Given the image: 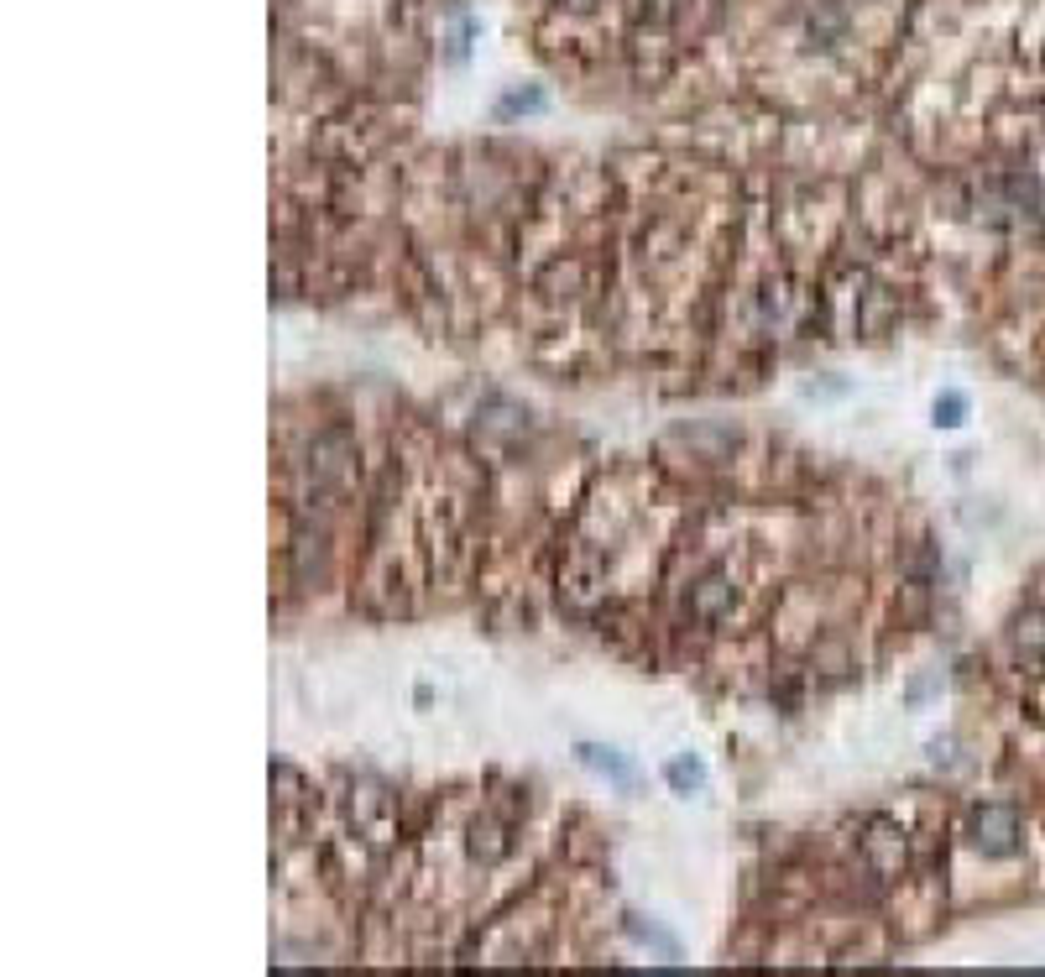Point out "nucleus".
Segmentation results:
<instances>
[{"mask_svg": "<svg viewBox=\"0 0 1045 977\" xmlns=\"http://www.w3.org/2000/svg\"><path fill=\"white\" fill-rule=\"evenodd\" d=\"M962 418H967V398H962V392H941V398H936V424L957 429Z\"/></svg>", "mask_w": 1045, "mask_h": 977, "instance_id": "7", "label": "nucleus"}, {"mask_svg": "<svg viewBox=\"0 0 1045 977\" xmlns=\"http://www.w3.org/2000/svg\"><path fill=\"white\" fill-rule=\"evenodd\" d=\"M727 601H732V586H727L722 575H706L701 591H695V612H701V617H716V612L727 607Z\"/></svg>", "mask_w": 1045, "mask_h": 977, "instance_id": "5", "label": "nucleus"}, {"mask_svg": "<svg viewBox=\"0 0 1045 977\" xmlns=\"http://www.w3.org/2000/svg\"><path fill=\"white\" fill-rule=\"evenodd\" d=\"M627 936H633L638 946H654V951H664L669 962H680V941L669 936V930H659V925H643V915H627Z\"/></svg>", "mask_w": 1045, "mask_h": 977, "instance_id": "4", "label": "nucleus"}, {"mask_svg": "<svg viewBox=\"0 0 1045 977\" xmlns=\"http://www.w3.org/2000/svg\"><path fill=\"white\" fill-rule=\"evenodd\" d=\"M664 779L675 784L680 795H701V789H706V763H701V758H690V753H680V758H669Z\"/></svg>", "mask_w": 1045, "mask_h": 977, "instance_id": "3", "label": "nucleus"}, {"mask_svg": "<svg viewBox=\"0 0 1045 977\" xmlns=\"http://www.w3.org/2000/svg\"><path fill=\"white\" fill-rule=\"evenodd\" d=\"M575 758L586 763V769H596L601 779H612V784H622V789H638V769H633V763H627L617 748H601V742H580Z\"/></svg>", "mask_w": 1045, "mask_h": 977, "instance_id": "2", "label": "nucleus"}, {"mask_svg": "<svg viewBox=\"0 0 1045 977\" xmlns=\"http://www.w3.org/2000/svg\"><path fill=\"white\" fill-rule=\"evenodd\" d=\"M1014 643L1019 648H1030V654H1045V617L1040 612H1025L1014 622Z\"/></svg>", "mask_w": 1045, "mask_h": 977, "instance_id": "6", "label": "nucleus"}, {"mask_svg": "<svg viewBox=\"0 0 1045 977\" xmlns=\"http://www.w3.org/2000/svg\"><path fill=\"white\" fill-rule=\"evenodd\" d=\"M539 105H544V95H513L502 110H539Z\"/></svg>", "mask_w": 1045, "mask_h": 977, "instance_id": "9", "label": "nucleus"}, {"mask_svg": "<svg viewBox=\"0 0 1045 977\" xmlns=\"http://www.w3.org/2000/svg\"><path fill=\"white\" fill-rule=\"evenodd\" d=\"M936 685H941V680H915L910 690H904V701H910V706H920V701H925V695H931Z\"/></svg>", "mask_w": 1045, "mask_h": 977, "instance_id": "8", "label": "nucleus"}, {"mask_svg": "<svg viewBox=\"0 0 1045 977\" xmlns=\"http://www.w3.org/2000/svg\"><path fill=\"white\" fill-rule=\"evenodd\" d=\"M967 836L983 857H1014L1019 852V816L1009 805H983V810H972Z\"/></svg>", "mask_w": 1045, "mask_h": 977, "instance_id": "1", "label": "nucleus"}]
</instances>
